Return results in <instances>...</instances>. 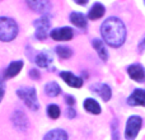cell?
Here are the masks:
<instances>
[{
    "label": "cell",
    "instance_id": "obj_12",
    "mask_svg": "<svg viewBox=\"0 0 145 140\" xmlns=\"http://www.w3.org/2000/svg\"><path fill=\"white\" fill-rule=\"evenodd\" d=\"M92 89L95 90V92L102 97V99L105 101V102H107V101L111 99L112 92H111V88L108 87L107 84H95V85H93L92 87Z\"/></svg>",
    "mask_w": 145,
    "mask_h": 140
},
{
    "label": "cell",
    "instance_id": "obj_20",
    "mask_svg": "<svg viewBox=\"0 0 145 140\" xmlns=\"http://www.w3.org/2000/svg\"><path fill=\"white\" fill-rule=\"evenodd\" d=\"M45 92H46V94H47L48 97H56V96L60 94L61 89H60V87H59L57 83L50 82V83H47V84H46Z\"/></svg>",
    "mask_w": 145,
    "mask_h": 140
},
{
    "label": "cell",
    "instance_id": "obj_27",
    "mask_svg": "<svg viewBox=\"0 0 145 140\" xmlns=\"http://www.w3.org/2000/svg\"><path fill=\"white\" fill-rule=\"evenodd\" d=\"M144 50H145V37L143 38V40H141L140 45H139V51H141V52H143Z\"/></svg>",
    "mask_w": 145,
    "mask_h": 140
},
{
    "label": "cell",
    "instance_id": "obj_29",
    "mask_svg": "<svg viewBox=\"0 0 145 140\" xmlns=\"http://www.w3.org/2000/svg\"><path fill=\"white\" fill-rule=\"evenodd\" d=\"M3 96H4V89H3V87H0V101L3 99Z\"/></svg>",
    "mask_w": 145,
    "mask_h": 140
},
{
    "label": "cell",
    "instance_id": "obj_11",
    "mask_svg": "<svg viewBox=\"0 0 145 140\" xmlns=\"http://www.w3.org/2000/svg\"><path fill=\"white\" fill-rule=\"evenodd\" d=\"M60 77L65 80L66 84L70 85V87H72V88H80L83 85V79L82 78L76 77V75L71 74V73H69V71H63L60 74Z\"/></svg>",
    "mask_w": 145,
    "mask_h": 140
},
{
    "label": "cell",
    "instance_id": "obj_15",
    "mask_svg": "<svg viewBox=\"0 0 145 140\" xmlns=\"http://www.w3.org/2000/svg\"><path fill=\"white\" fill-rule=\"evenodd\" d=\"M105 7H103L101 3H95L93 5V8L89 10V14H88V18L92 20H95V19H99L103 14H105Z\"/></svg>",
    "mask_w": 145,
    "mask_h": 140
},
{
    "label": "cell",
    "instance_id": "obj_13",
    "mask_svg": "<svg viewBox=\"0 0 145 140\" xmlns=\"http://www.w3.org/2000/svg\"><path fill=\"white\" fill-rule=\"evenodd\" d=\"M43 140H68V134L61 129H55V130L48 131Z\"/></svg>",
    "mask_w": 145,
    "mask_h": 140
},
{
    "label": "cell",
    "instance_id": "obj_10",
    "mask_svg": "<svg viewBox=\"0 0 145 140\" xmlns=\"http://www.w3.org/2000/svg\"><path fill=\"white\" fill-rule=\"evenodd\" d=\"M130 106H144L145 107V89H135L127 98Z\"/></svg>",
    "mask_w": 145,
    "mask_h": 140
},
{
    "label": "cell",
    "instance_id": "obj_28",
    "mask_svg": "<svg viewBox=\"0 0 145 140\" xmlns=\"http://www.w3.org/2000/svg\"><path fill=\"white\" fill-rule=\"evenodd\" d=\"M76 4H79V5H85L88 3V0H74Z\"/></svg>",
    "mask_w": 145,
    "mask_h": 140
},
{
    "label": "cell",
    "instance_id": "obj_5",
    "mask_svg": "<svg viewBox=\"0 0 145 140\" xmlns=\"http://www.w3.org/2000/svg\"><path fill=\"white\" fill-rule=\"evenodd\" d=\"M35 28H36V38L37 40H45L47 37L48 29H50V18L47 15H42L41 18L35 20Z\"/></svg>",
    "mask_w": 145,
    "mask_h": 140
},
{
    "label": "cell",
    "instance_id": "obj_1",
    "mask_svg": "<svg viewBox=\"0 0 145 140\" xmlns=\"http://www.w3.org/2000/svg\"><path fill=\"white\" fill-rule=\"evenodd\" d=\"M101 33L103 40L112 47H120L126 40V28L122 20L116 17H111L103 22L101 26Z\"/></svg>",
    "mask_w": 145,
    "mask_h": 140
},
{
    "label": "cell",
    "instance_id": "obj_3",
    "mask_svg": "<svg viewBox=\"0 0 145 140\" xmlns=\"http://www.w3.org/2000/svg\"><path fill=\"white\" fill-rule=\"evenodd\" d=\"M17 94L23 102L25 103L29 110L32 111H37L40 108L37 101V96H36V89L33 87H22L17 90Z\"/></svg>",
    "mask_w": 145,
    "mask_h": 140
},
{
    "label": "cell",
    "instance_id": "obj_17",
    "mask_svg": "<svg viewBox=\"0 0 145 140\" xmlns=\"http://www.w3.org/2000/svg\"><path fill=\"white\" fill-rule=\"evenodd\" d=\"M36 64L41 68H48L52 64V58L48 55V52H40L36 56Z\"/></svg>",
    "mask_w": 145,
    "mask_h": 140
},
{
    "label": "cell",
    "instance_id": "obj_26",
    "mask_svg": "<svg viewBox=\"0 0 145 140\" xmlns=\"http://www.w3.org/2000/svg\"><path fill=\"white\" fill-rule=\"evenodd\" d=\"M65 101H66V103H68L69 106H72L75 103V98L72 97V96H70V94L65 96Z\"/></svg>",
    "mask_w": 145,
    "mask_h": 140
},
{
    "label": "cell",
    "instance_id": "obj_23",
    "mask_svg": "<svg viewBox=\"0 0 145 140\" xmlns=\"http://www.w3.org/2000/svg\"><path fill=\"white\" fill-rule=\"evenodd\" d=\"M111 130H112V140H121L120 139V131H118L117 118H113L112 124H111Z\"/></svg>",
    "mask_w": 145,
    "mask_h": 140
},
{
    "label": "cell",
    "instance_id": "obj_21",
    "mask_svg": "<svg viewBox=\"0 0 145 140\" xmlns=\"http://www.w3.org/2000/svg\"><path fill=\"white\" fill-rule=\"evenodd\" d=\"M56 52L63 59H69L72 55V51L69 47H65V46H57L56 47Z\"/></svg>",
    "mask_w": 145,
    "mask_h": 140
},
{
    "label": "cell",
    "instance_id": "obj_18",
    "mask_svg": "<svg viewBox=\"0 0 145 140\" xmlns=\"http://www.w3.org/2000/svg\"><path fill=\"white\" fill-rule=\"evenodd\" d=\"M70 20L72 24H75L76 27L79 28H85L87 27V18L82 14V13H78L74 12L70 14Z\"/></svg>",
    "mask_w": 145,
    "mask_h": 140
},
{
    "label": "cell",
    "instance_id": "obj_2",
    "mask_svg": "<svg viewBox=\"0 0 145 140\" xmlns=\"http://www.w3.org/2000/svg\"><path fill=\"white\" fill-rule=\"evenodd\" d=\"M18 35V26L10 18H0V41L9 42L14 40Z\"/></svg>",
    "mask_w": 145,
    "mask_h": 140
},
{
    "label": "cell",
    "instance_id": "obj_22",
    "mask_svg": "<svg viewBox=\"0 0 145 140\" xmlns=\"http://www.w3.org/2000/svg\"><path fill=\"white\" fill-rule=\"evenodd\" d=\"M47 115L50 116L51 118H57L59 116H60V108H59V106L56 105H48L47 107Z\"/></svg>",
    "mask_w": 145,
    "mask_h": 140
},
{
    "label": "cell",
    "instance_id": "obj_4",
    "mask_svg": "<svg viewBox=\"0 0 145 140\" xmlns=\"http://www.w3.org/2000/svg\"><path fill=\"white\" fill-rule=\"evenodd\" d=\"M141 124H143L141 117H139V116H131L127 120V124H126L125 138L127 140H135V138L138 136L139 131L141 129Z\"/></svg>",
    "mask_w": 145,
    "mask_h": 140
},
{
    "label": "cell",
    "instance_id": "obj_14",
    "mask_svg": "<svg viewBox=\"0 0 145 140\" xmlns=\"http://www.w3.org/2000/svg\"><path fill=\"white\" fill-rule=\"evenodd\" d=\"M22 68H23V61H14V63H12L7 68V70H5V73H4L5 78L15 77V75H17L20 70H22Z\"/></svg>",
    "mask_w": 145,
    "mask_h": 140
},
{
    "label": "cell",
    "instance_id": "obj_19",
    "mask_svg": "<svg viewBox=\"0 0 145 140\" xmlns=\"http://www.w3.org/2000/svg\"><path fill=\"white\" fill-rule=\"evenodd\" d=\"M92 45H93V47L97 50V52H98V55H99V58L102 59L103 61L107 60V59H108V52H107V48L105 47V45H103L102 41H99V40H93Z\"/></svg>",
    "mask_w": 145,
    "mask_h": 140
},
{
    "label": "cell",
    "instance_id": "obj_24",
    "mask_svg": "<svg viewBox=\"0 0 145 140\" xmlns=\"http://www.w3.org/2000/svg\"><path fill=\"white\" fill-rule=\"evenodd\" d=\"M29 77L32 78V79L38 80V79H40V73H38L36 69H32V70H31V71H29Z\"/></svg>",
    "mask_w": 145,
    "mask_h": 140
},
{
    "label": "cell",
    "instance_id": "obj_8",
    "mask_svg": "<svg viewBox=\"0 0 145 140\" xmlns=\"http://www.w3.org/2000/svg\"><path fill=\"white\" fill-rule=\"evenodd\" d=\"M28 7L40 14H47L51 9L50 0H25Z\"/></svg>",
    "mask_w": 145,
    "mask_h": 140
},
{
    "label": "cell",
    "instance_id": "obj_7",
    "mask_svg": "<svg viewBox=\"0 0 145 140\" xmlns=\"http://www.w3.org/2000/svg\"><path fill=\"white\" fill-rule=\"evenodd\" d=\"M12 121L13 125L15 126V129H18L19 131H25L28 129V126H29L27 116L24 115V112H22L19 110L14 111V113L12 115Z\"/></svg>",
    "mask_w": 145,
    "mask_h": 140
},
{
    "label": "cell",
    "instance_id": "obj_16",
    "mask_svg": "<svg viewBox=\"0 0 145 140\" xmlns=\"http://www.w3.org/2000/svg\"><path fill=\"white\" fill-rule=\"evenodd\" d=\"M84 108L88 112L93 113V115H99L101 113V106L98 105V102L93 98H87L84 101Z\"/></svg>",
    "mask_w": 145,
    "mask_h": 140
},
{
    "label": "cell",
    "instance_id": "obj_6",
    "mask_svg": "<svg viewBox=\"0 0 145 140\" xmlns=\"http://www.w3.org/2000/svg\"><path fill=\"white\" fill-rule=\"evenodd\" d=\"M50 36L55 41H70L74 37V31L70 27H63L56 28L50 32Z\"/></svg>",
    "mask_w": 145,
    "mask_h": 140
},
{
    "label": "cell",
    "instance_id": "obj_9",
    "mask_svg": "<svg viewBox=\"0 0 145 140\" xmlns=\"http://www.w3.org/2000/svg\"><path fill=\"white\" fill-rule=\"evenodd\" d=\"M127 73L131 79H134L135 82H139V83L145 82V69L140 64H135V65L129 66Z\"/></svg>",
    "mask_w": 145,
    "mask_h": 140
},
{
    "label": "cell",
    "instance_id": "obj_25",
    "mask_svg": "<svg viewBox=\"0 0 145 140\" xmlns=\"http://www.w3.org/2000/svg\"><path fill=\"white\" fill-rule=\"evenodd\" d=\"M66 115H68V117H69V118H74L75 116H76V112H75L74 108L69 107V108H68V111H66Z\"/></svg>",
    "mask_w": 145,
    "mask_h": 140
}]
</instances>
